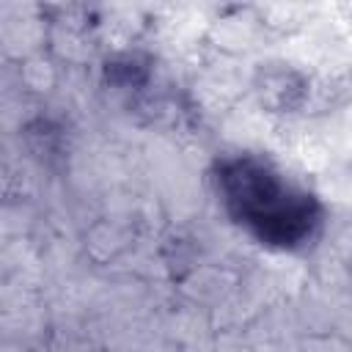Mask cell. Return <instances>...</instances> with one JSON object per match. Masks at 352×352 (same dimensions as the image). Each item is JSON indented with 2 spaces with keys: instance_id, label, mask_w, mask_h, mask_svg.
<instances>
[{
  "instance_id": "cell-1",
  "label": "cell",
  "mask_w": 352,
  "mask_h": 352,
  "mask_svg": "<svg viewBox=\"0 0 352 352\" xmlns=\"http://www.w3.org/2000/svg\"><path fill=\"white\" fill-rule=\"evenodd\" d=\"M223 212L258 245L297 253L322 231L319 198L261 154H226L212 165Z\"/></svg>"
}]
</instances>
